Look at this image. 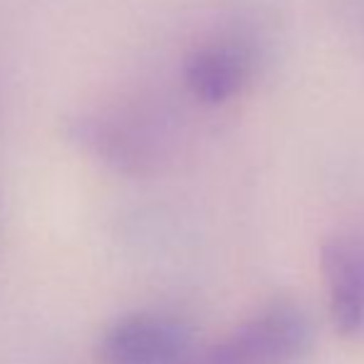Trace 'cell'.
<instances>
[{
  "label": "cell",
  "mask_w": 364,
  "mask_h": 364,
  "mask_svg": "<svg viewBox=\"0 0 364 364\" xmlns=\"http://www.w3.org/2000/svg\"><path fill=\"white\" fill-rule=\"evenodd\" d=\"M68 136L87 156L124 176H154L176 156L171 119L149 102H107L77 114Z\"/></svg>",
  "instance_id": "6da1fadb"
},
{
  "label": "cell",
  "mask_w": 364,
  "mask_h": 364,
  "mask_svg": "<svg viewBox=\"0 0 364 364\" xmlns=\"http://www.w3.org/2000/svg\"><path fill=\"white\" fill-rule=\"evenodd\" d=\"M312 345V322L292 305H273L220 340L230 364H297Z\"/></svg>",
  "instance_id": "7a4b0ae2"
},
{
  "label": "cell",
  "mask_w": 364,
  "mask_h": 364,
  "mask_svg": "<svg viewBox=\"0 0 364 364\" xmlns=\"http://www.w3.org/2000/svg\"><path fill=\"white\" fill-rule=\"evenodd\" d=\"M193 347V335L181 320L156 312H132L97 340L100 364H173Z\"/></svg>",
  "instance_id": "3957f363"
},
{
  "label": "cell",
  "mask_w": 364,
  "mask_h": 364,
  "mask_svg": "<svg viewBox=\"0 0 364 364\" xmlns=\"http://www.w3.org/2000/svg\"><path fill=\"white\" fill-rule=\"evenodd\" d=\"M322 283L337 332L352 337L364 327V238L337 233L320 250Z\"/></svg>",
  "instance_id": "277c9868"
},
{
  "label": "cell",
  "mask_w": 364,
  "mask_h": 364,
  "mask_svg": "<svg viewBox=\"0 0 364 364\" xmlns=\"http://www.w3.org/2000/svg\"><path fill=\"white\" fill-rule=\"evenodd\" d=\"M183 85L188 95L206 107H220L235 100L250 80V55L230 40L198 45L183 60Z\"/></svg>",
  "instance_id": "5b68a950"
},
{
  "label": "cell",
  "mask_w": 364,
  "mask_h": 364,
  "mask_svg": "<svg viewBox=\"0 0 364 364\" xmlns=\"http://www.w3.org/2000/svg\"><path fill=\"white\" fill-rule=\"evenodd\" d=\"M173 364H230V362L218 342V345L211 347H191L181 360H176Z\"/></svg>",
  "instance_id": "8992f818"
}]
</instances>
